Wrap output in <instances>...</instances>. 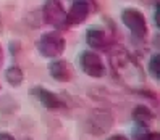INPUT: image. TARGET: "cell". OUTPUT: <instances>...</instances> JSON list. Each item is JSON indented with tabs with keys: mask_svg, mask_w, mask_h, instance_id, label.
I'll list each match as a JSON object with an SVG mask.
<instances>
[{
	"mask_svg": "<svg viewBox=\"0 0 160 140\" xmlns=\"http://www.w3.org/2000/svg\"><path fill=\"white\" fill-rule=\"evenodd\" d=\"M65 39L58 34V32H45L39 40H37V50L42 57L45 58H55L60 57L65 50Z\"/></svg>",
	"mask_w": 160,
	"mask_h": 140,
	"instance_id": "1",
	"label": "cell"
},
{
	"mask_svg": "<svg viewBox=\"0 0 160 140\" xmlns=\"http://www.w3.org/2000/svg\"><path fill=\"white\" fill-rule=\"evenodd\" d=\"M44 16H45L47 23L53 26L55 29L65 31L71 26L68 21V13L65 12L60 0H47L44 3Z\"/></svg>",
	"mask_w": 160,
	"mask_h": 140,
	"instance_id": "2",
	"label": "cell"
},
{
	"mask_svg": "<svg viewBox=\"0 0 160 140\" xmlns=\"http://www.w3.org/2000/svg\"><path fill=\"white\" fill-rule=\"evenodd\" d=\"M121 21H123V24L131 31V34H133L138 40L146 39L147 21H146V16L139 10H136V8H126V10L121 13Z\"/></svg>",
	"mask_w": 160,
	"mask_h": 140,
	"instance_id": "3",
	"label": "cell"
},
{
	"mask_svg": "<svg viewBox=\"0 0 160 140\" xmlns=\"http://www.w3.org/2000/svg\"><path fill=\"white\" fill-rule=\"evenodd\" d=\"M79 64L81 69L91 77H102L105 74V64H103L102 58L94 52H82L79 57Z\"/></svg>",
	"mask_w": 160,
	"mask_h": 140,
	"instance_id": "4",
	"label": "cell"
},
{
	"mask_svg": "<svg viewBox=\"0 0 160 140\" xmlns=\"http://www.w3.org/2000/svg\"><path fill=\"white\" fill-rule=\"evenodd\" d=\"M91 13V5L88 0H74L71 3V8L68 12V21L70 24H81L88 20Z\"/></svg>",
	"mask_w": 160,
	"mask_h": 140,
	"instance_id": "5",
	"label": "cell"
},
{
	"mask_svg": "<svg viewBox=\"0 0 160 140\" xmlns=\"http://www.w3.org/2000/svg\"><path fill=\"white\" fill-rule=\"evenodd\" d=\"M112 124H113V119H112L108 113H105V111H94V116L89 119V130L91 134L100 135L105 130H108Z\"/></svg>",
	"mask_w": 160,
	"mask_h": 140,
	"instance_id": "6",
	"label": "cell"
},
{
	"mask_svg": "<svg viewBox=\"0 0 160 140\" xmlns=\"http://www.w3.org/2000/svg\"><path fill=\"white\" fill-rule=\"evenodd\" d=\"M49 72L50 76L58 81V82H67L71 77V71H70V64L65 61V60H57V61H52L49 64Z\"/></svg>",
	"mask_w": 160,
	"mask_h": 140,
	"instance_id": "7",
	"label": "cell"
},
{
	"mask_svg": "<svg viewBox=\"0 0 160 140\" xmlns=\"http://www.w3.org/2000/svg\"><path fill=\"white\" fill-rule=\"evenodd\" d=\"M86 42L94 49H103L108 44L107 32L100 27H89L86 32Z\"/></svg>",
	"mask_w": 160,
	"mask_h": 140,
	"instance_id": "8",
	"label": "cell"
},
{
	"mask_svg": "<svg viewBox=\"0 0 160 140\" xmlns=\"http://www.w3.org/2000/svg\"><path fill=\"white\" fill-rule=\"evenodd\" d=\"M34 95H37V98L41 100V103H42L47 110H55V108L63 106V103L60 101V98L55 95V93H52L50 90H47V89H42V87L34 89Z\"/></svg>",
	"mask_w": 160,
	"mask_h": 140,
	"instance_id": "9",
	"label": "cell"
},
{
	"mask_svg": "<svg viewBox=\"0 0 160 140\" xmlns=\"http://www.w3.org/2000/svg\"><path fill=\"white\" fill-rule=\"evenodd\" d=\"M133 119L139 129H147L150 126V123L154 121V113L147 106L139 105L133 110Z\"/></svg>",
	"mask_w": 160,
	"mask_h": 140,
	"instance_id": "10",
	"label": "cell"
},
{
	"mask_svg": "<svg viewBox=\"0 0 160 140\" xmlns=\"http://www.w3.org/2000/svg\"><path fill=\"white\" fill-rule=\"evenodd\" d=\"M5 77L8 81V84L13 87H20L23 81H24V76H23V71L18 68V66H12L5 71Z\"/></svg>",
	"mask_w": 160,
	"mask_h": 140,
	"instance_id": "11",
	"label": "cell"
},
{
	"mask_svg": "<svg viewBox=\"0 0 160 140\" xmlns=\"http://www.w3.org/2000/svg\"><path fill=\"white\" fill-rule=\"evenodd\" d=\"M158 64H160V60H158V53L152 55V58L149 61V72L155 81H160V69H158Z\"/></svg>",
	"mask_w": 160,
	"mask_h": 140,
	"instance_id": "12",
	"label": "cell"
},
{
	"mask_svg": "<svg viewBox=\"0 0 160 140\" xmlns=\"http://www.w3.org/2000/svg\"><path fill=\"white\" fill-rule=\"evenodd\" d=\"M136 140H160L158 137V132H149V130L142 129V130H138L136 135H134Z\"/></svg>",
	"mask_w": 160,
	"mask_h": 140,
	"instance_id": "13",
	"label": "cell"
},
{
	"mask_svg": "<svg viewBox=\"0 0 160 140\" xmlns=\"http://www.w3.org/2000/svg\"><path fill=\"white\" fill-rule=\"evenodd\" d=\"M154 20H155V24L160 27V8L158 5H155V13H154Z\"/></svg>",
	"mask_w": 160,
	"mask_h": 140,
	"instance_id": "14",
	"label": "cell"
},
{
	"mask_svg": "<svg viewBox=\"0 0 160 140\" xmlns=\"http://www.w3.org/2000/svg\"><path fill=\"white\" fill-rule=\"evenodd\" d=\"M0 140H15V137L7 132H0Z\"/></svg>",
	"mask_w": 160,
	"mask_h": 140,
	"instance_id": "15",
	"label": "cell"
},
{
	"mask_svg": "<svg viewBox=\"0 0 160 140\" xmlns=\"http://www.w3.org/2000/svg\"><path fill=\"white\" fill-rule=\"evenodd\" d=\"M107 140H128L125 135H112L110 138H107Z\"/></svg>",
	"mask_w": 160,
	"mask_h": 140,
	"instance_id": "16",
	"label": "cell"
},
{
	"mask_svg": "<svg viewBox=\"0 0 160 140\" xmlns=\"http://www.w3.org/2000/svg\"><path fill=\"white\" fill-rule=\"evenodd\" d=\"M3 61V50H2V47H0V64H2Z\"/></svg>",
	"mask_w": 160,
	"mask_h": 140,
	"instance_id": "17",
	"label": "cell"
}]
</instances>
